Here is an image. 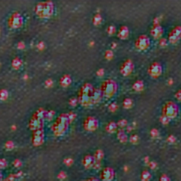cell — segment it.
Masks as SVG:
<instances>
[{
    "mask_svg": "<svg viewBox=\"0 0 181 181\" xmlns=\"http://www.w3.org/2000/svg\"><path fill=\"white\" fill-rule=\"evenodd\" d=\"M117 89H118L117 83L112 79H107L102 86L101 93L106 97H111L112 96L115 95Z\"/></svg>",
    "mask_w": 181,
    "mask_h": 181,
    "instance_id": "4",
    "label": "cell"
},
{
    "mask_svg": "<svg viewBox=\"0 0 181 181\" xmlns=\"http://www.w3.org/2000/svg\"><path fill=\"white\" fill-rule=\"evenodd\" d=\"M43 137H44V135H43V130L39 129L35 131L34 136H33V143H34L35 145H36V146H37V145H40V144L43 143Z\"/></svg>",
    "mask_w": 181,
    "mask_h": 181,
    "instance_id": "13",
    "label": "cell"
},
{
    "mask_svg": "<svg viewBox=\"0 0 181 181\" xmlns=\"http://www.w3.org/2000/svg\"><path fill=\"white\" fill-rule=\"evenodd\" d=\"M105 57L110 59V58H111L113 57V53H112L111 51H107V52H105Z\"/></svg>",
    "mask_w": 181,
    "mask_h": 181,
    "instance_id": "34",
    "label": "cell"
},
{
    "mask_svg": "<svg viewBox=\"0 0 181 181\" xmlns=\"http://www.w3.org/2000/svg\"><path fill=\"white\" fill-rule=\"evenodd\" d=\"M127 125V121L126 119H121V120H119V122L118 123V126L119 127H121V128L126 127Z\"/></svg>",
    "mask_w": 181,
    "mask_h": 181,
    "instance_id": "29",
    "label": "cell"
},
{
    "mask_svg": "<svg viewBox=\"0 0 181 181\" xmlns=\"http://www.w3.org/2000/svg\"><path fill=\"white\" fill-rule=\"evenodd\" d=\"M70 104H71L72 106H75V105L77 104V99H76V98H72V99L70 100Z\"/></svg>",
    "mask_w": 181,
    "mask_h": 181,
    "instance_id": "38",
    "label": "cell"
},
{
    "mask_svg": "<svg viewBox=\"0 0 181 181\" xmlns=\"http://www.w3.org/2000/svg\"><path fill=\"white\" fill-rule=\"evenodd\" d=\"M114 176L115 173L111 168H105L101 172V180L103 181H111Z\"/></svg>",
    "mask_w": 181,
    "mask_h": 181,
    "instance_id": "12",
    "label": "cell"
},
{
    "mask_svg": "<svg viewBox=\"0 0 181 181\" xmlns=\"http://www.w3.org/2000/svg\"><path fill=\"white\" fill-rule=\"evenodd\" d=\"M8 97V92L6 90H1L0 91V99L1 100H5Z\"/></svg>",
    "mask_w": 181,
    "mask_h": 181,
    "instance_id": "28",
    "label": "cell"
},
{
    "mask_svg": "<svg viewBox=\"0 0 181 181\" xmlns=\"http://www.w3.org/2000/svg\"><path fill=\"white\" fill-rule=\"evenodd\" d=\"M161 119V122L162 123H163V124H168L169 123V121H170V118H168L167 117H165V116H162V118H160Z\"/></svg>",
    "mask_w": 181,
    "mask_h": 181,
    "instance_id": "32",
    "label": "cell"
},
{
    "mask_svg": "<svg viewBox=\"0 0 181 181\" xmlns=\"http://www.w3.org/2000/svg\"><path fill=\"white\" fill-rule=\"evenodd\" d=\"M69 123H70V121H69L68 115H66V114L60 115L57 118L56 124H54V126H53V131L56 133V135L63 134L67 129Z\"/></svg>",
    "mask_w": 181,
    "mask_h": 181,
    "instance_id": "2",
    "label": "cell"
},
{
    "mask_svg": "<svg viewBox=\"0 0 181 181\" xmlns=\"http://www.w3.org/2000/svg\"><path fill=\"white\" fill-rule=\"evenodd\" d=\"M104 71L103 70V69H100L99 71H97V75H99V76H102L103 74H104Z\"/></svg>",
    "mask_w": 181,
    "mask_h": 181,
    "instance_id": "45",
    "label": "cell"
},
{
    "mask_svg": "<svg viewBox=\"0 0 181 181\" xmlns=\"http://www.w3.org/2000/svg\"><path fill=\"white\" fill-rule=\"evenodd\" d=\"M72 82V79L69 75H64L60 79V85L63 87H67L71 84Z\"/></svg>",
    "mask_w": 181,
    "mask_h": 181,
    "instance_id": "18",
    "label": "cell"
},
{
    "mask_svg": "<svg viewBox=\"0 0 181 181\" xmlns=\"http://www.w3.org/2000/svg\"><path fill=\"white\" fill-rule=\"evenodd\" d=\"M130 141L132 143H137L139 141V137L137 134H132L131 137H130Z\"/></svg>",
    "mask_w": 181,
    "mask_h": 181,
    "instance_id": "30",
    "label": "cell"
},
{
    "mask_svg": "<svg viewBox=\"0 0 181 181\" xmlns=\"http://www.w3.org/2000/svg\"><path fill=\"white\" fill-rule=\"evenodd\" d=\"M38 48H39V49H43V43H39V44H38Z\"/></svg>",
    "mask_w": 181,
    "mask_h": 181,
    "instance_id": "48",
    "label": "cell"
},
{
    "mask_svg": "<svg viewBox=\"0 0 181 181\" xmlns=\"http://www.w3.org/2000/svg\"><path fill=\"white\" fill-rule=\"evenodd\" d=\"M18 47L20 48V49H22V48H24V44H23V43L22 42H21L19 44H18Z\"/></svg>",
    "mask_w": 181,
    "mask_h": 181,
    "instance_id": "47",
    "label": "cell"
},
{
    "mask_svg": "<svg viewBox=\"0 0 181 181\" xmlns=\"http://www.w3.org/2000/svg\"><path fill=\"white\" fill-rule=\"evenodd\" d=\"M117 128H118V125H117L115 122H110V123L106 126V131H107L108 132H110V133L116 132Z\"/></svg>",
    "mask_w": 181,
    "mask_h": 181,
    "instance_id": "20",
    "label": "cell"
},
{
    "mask_svg": "<svg viewBox=\"0 0 181 181\" xmlns=\"http://www.w3.org/2000/svg\"><path fill=\"white\" fill-rule=\"evenodd\" d=\"M118 37L121 38V39H126L128 37V35H129V30H128V27L127 26H122L119 31H118Z\"/></svg>",
    "mask_w": 181,
    "mask_h": 181,
    "instance_id": "17",
    "label": "cell"
},
{
    "mask_svg": "<svg viewBox=\"0 0 181 181\" xmlns=\"http://www.w3.org/2000/svg\"><path fill=\"white\" fill-rule=\"evenodd\" d=\"M52 83H53V82H52V79H49L48 80H46V84H47V86H49V87H51V86H52Z\"/></svg>",
    "mask_w": 181,
    "mask_h": 181,
    "instance_id": "46",
    "label": "cell"
},
{
    "mask_svg": "<svg viewBox=\"0 0 181 181\" xmlns=\"http://www.w3.org/2000/svg\"><path fill=\"white\" fill-rule=\"evenodd\" d=\"M150 45V41L149 38L147 35H141L135 42V46L137 49L141 50V51H144L147 50Z\"/></svg>",
    "mask_w": 181,
    "mask_h": 181,
    "instance_id": "6",
    "label": "cell"
},
{
    "mask_svg": "<svg viewBox=\"0 0 181 181\" xmlns=\"http://www.w3.org/2000/svg\"><path fill=\"white\" fill-rule=\"evenodd\" d=\"M179 112H180L179 106L174 102H168L163 108V116L167 117L168 118H173L177 117Z\"/></svg>",
    "mask_w": 181,
    "mask_h": 181,
    "instance_id": "5",
    "label": "cell"
},
{
    "mask_svg": "<svg viewBox=\"0 0 181 181\" xmlns=\"http://www.w3.org/2000/svg\"><path fill=\"white\" fill-rule=\"evenodd\" d=\"M102 21H103V18H102V16H101L99 13L96 14L95 17H94V19H93V21H94V24H95V25H99V24H101Z\"/></svg>",
    "mask_w": 181,
    "mask_h": 181,
    "instance_id": "25",
    "label": "cell"
},
{
    "mask_svg": "<svg viewBox=\"0 0 181 181\" xmlns=\"http://www.w3.org/2000/svg\"><path fill=\"white\" fill-rule=\"evenodd\" d=\"M2 179H3V177H2V173L0 172V181H2Z\"/></svg>",
    "mask_w": 181,
    "mask_h": 181,
    "instance_id": "50",
    "label": "cell"
},
{
    "mask_svg": "<svg viewBox=\"0 0 181 181\" xmlns=\"http://www.w3.org/2000/svg\"><path fill=\"white\" fill-rule=\"evenodd\" d=\"M35 13L43 18H48L53 13V4L51 2L40 3L36 5Z\"/></svg>",
    "mask_w": 181,
    "mask_h": 181,
    "instance_id": "3",
    "label": "cell"
},
{
    "mask_svg": "<svg viewBox=\"0 0 181 181\" xmlns=\"http://www.w3.org/2000/svg\"><path fill=\"white\" fill-rule=\"evenodd\" d=\"M118 139L121 142H126V141H127V137L126 132H125L123 130H120V131L118 132Z\"/></svg>",
    "mask_w": 181,
    "mask_h": 181,
    "instance_id": "22",
    "label": "cell"
},
{
    "mask_svg": "<svg viewBox=\"0 0 181 181\" xmlns=\"http://www.w3.org/2000/svg\"><path fill=\"white\" fill-rule=\"evenodd\" d=\"M160 44H161L162 46H163V45L165 46V45H166V40H165V39H162V40L160 41Z\"/></svg>",
    "mask_w": 181,
    "mask_h": 181,
    "instance_id": "44",
    "label": "cell"
},
{
    "mask_svg": "<svg viewBox=\"0 0 181 181\" xmlns=\"http://www.w3.org/2000/svg\"><path fill=\"white\" fill-rule=\"evenodd\" d=\"M117 109H118V106H117V104H112L110 105V110H111V111H115Z\"/></svg>",
    "mask_w": 181,
    "mask_h": 181,
    "instance_id": "36",
    "label": "cell"
},
{
    "mask_svg": "<svg viewBox=\"0 0 181 181\" xmlns=\"http://www.w3.org/2000/svg\"><path fill=\"white\" fill-rule=\"evenodd\" d=\"M6 165H7V163L4 159H0V169L6 167Z\"/></svg>",
    "mask_w": 181,
    "mask_h": 181,
    "instance_id": "33",
    "label": "cell"
},
{
    "mask_svg": "<svg viewBox=\"0 0 181 181\" xmlns=\"http://www.w3.org/2000/svg\"><path fill=\"white\" fill-rule=\"evenodd\" d=\"M115 32H116V28L114 26H110L108 27V33L110 35H113V34H115Z\"/></svg>",
    "mask_w": 181,
    "mask_h": 181,
    "instance_id": "31",
    "label": "cell"
},
{
    "mask_svg": "<svg viewBox=\"0 0 181 181\" xmlns=\"http://www.w3.org/2000/svg\"><path fill=\"white\" fill-rule=\"evenodd\" d=\"M151 179V174L149 171H144L141 173V180L142 181H149Z\"/></svg>",
    "mask_w": 181,
    "mask_h": 181,
    "instance_id": "24",
    "label": "cell"
},
{
    "mask_svg": "<svg viewBox=\"0 0 181 181\" xmlns=\"http://www.w3.org/2000/svg\"><path fill=\"white\" fill-rule=\"evenodd\" d=\"M103 157H104V153H103V151H102V150H97V151L96 152V155H95V156H94V158H95V159H96L97 161L101 160Z\"/></svg>",
    "mask_w": 181,
    "mask_h": 181,
    "instance_id": "27",
    "label": "cell"
},
{
    "mask_svg": "<svg viewBox=\"0 0 181 181\" xmlns=\"http://www.w3.org/2000/svg\"><path fill=\"white\" fill-rule=\"evenodd\" d=\"M144 88V84L141 80H137L134 82L133 86H132V88L135 90V91H141Z\"/></svg>",
    "mask_w": 181,
    "mask_h": 181,
    "instance_id": "21",
    "label": "cell"
},
{
    "mask_svg": "<svg viewBox=\"0 0 181 181\" xmlns=\"http://www.w3.org/2000/svg\"><path fill=\"white\" fill-rule=\"evenodd\" d=\"M65 163L67 165H70V164H72V163H73V159H72V158H67V159L65 160Z\"/></svg>",
    "mask_w": 181,
    "mask_h": 181,
    "instance_id": "42",
    "label": "cell"
},
{
    "mask_svg": "<svg viewBox=\"0 0 181 181\" xmlns=\"http://www.w3.org/2000/svg\"><path fill=\"white\" fill-rule=\"evenodd\" d=\"M13 164H14V166H15V167H20V166L21 165V162L20 160H18V159H17V160H15V161H14Z\"/></svg>",
    "mask_w": 181,
    "mask_h": 181,
    "instance_id": "39",
    "label": "cell"
},
{
    "mask_svg": "<svg viewBox=\"0 0 181 181\" xmlns=\"http://www.w3.org/2000/svg\"><path fill=\"white\" fill-rule=\"evenodd\" d=\"M12 65H13V68L18 69V68H20V67L21 66V65H22V61H21L19 57H15V58L13 60Z\"/></svg>",
    "mask_w": 181,
    "mask_h": 181,
    "instance_id": "23",
    "label": "cell"
},
{
    "mask_svg": "<svg viewBox=\"0 0 181 181\" xmlns=\"http://www.w3.org/2000/svg\"><path fill=\"white\" fill-rule=\"evenodd\" d=\"M102 96H103V95H102L101 91L94 89L93 96H92V101H93V103H97V102H99V101L101 100V98H102Z\"/></svg>",
    "mask_w": 181,
    "mask_h": 181,
    "instance_id": "19",
    "label": "cell"
},
{
    "mask_svg": "<svg viewBox=\"0 0 181 181\" xmlns=\"http://www.w3.org/2000/svg\"><path fill=\"white\" fill-rule=\"evenodd\" d=\"M181 39V26L174 27L169 35V42L171 43H177Z\"/></svg>",
    "mask_w": 181,
    "mask_h": 181,
    "instance_id": "9",
    "label": "cell"
},
{
    "mask_svg": "<svg viewBox=\"0 0 181 181\" xmlns=\"http://www.w3.org/2000/svg\"><path fill=\"white\" fill-rule=\"evenodd\" d=\"M58 178H59V179H62V180L65 179V173L64 171L60 172V174L58 175Z\"/></svg>",
    "mask_w": 181,
    "mask_h": 181,
    "instance_id": "43",
    "label": "cell"
},
{
    "mask_svg": "<svg viewBox=\"0 0 181 181\" xmlns=\"http://www.w3.org/2000/svg\"><path fill=\"white\" fill-rule=\"evenodd\" d=\"M23 24V18L20 13H14L12 15L9 21V26L13 28H18L22 26Z\"/></svg>",
    "mask_w": 181,
    "mask_h": 181,
    "instance_id": "7",
    "label": "cell"
},
{
    "mask_svg": "<svg viewBox=\"0 0 181 181\" xmlns=\"http://www.w3.org/2000/svg\"><path fill=\"white\" fill-rule=\"evenodd\" d=\"M29 127H30L31 129H34L35 131L41 129L42 127H43V119H38V118H34L30 121Z\"/></svg>",
    "mask_w": 181,
    "mask_h": 181,
    "instance_id": "14",
    "label": "cell"
},
{
    "mask_svg": "<svg viewBox=\"0 0 181 181\" xmlns=\"http://www.w3.org/2000/svg\"><path fill=\"white\" fill-rule=\"evenodd\" d=\"M151 135L153 136V137H156V136H158V131L156 129H153L152 131H151Z\"/></svg>",
    "mask_w": 181,
    "mask_h": 181,
    "instance_id": "41",
    "label": "cell"
},
{
    "mask_svg": "<svg viewBox=\"0 0 181 181\" xmlns=\"http://www.w3.org/2000/svg\"><path fill=\"white\" fill-rule=\"evenodd\" d=\"M132 70H133V64L129 59L125 61L120 67V72L123 75H129L132 72Z\"/></svg>",
    "mask_w": 181,
    "mask_h": 181,
    "instance_id": "10",
    "label": "cell"
},
{
    "mask_svg": "<svg viewBox=\"0 0 181 181\" xmlns=\"http://www.w3.org/2000/svg\"><path fill=\"white\" fill-rule=\"evenodd\" d=\"M155 163H151V168H155Z\"/></svg>",
    "mask_w": 181,
    "mask_h": 181,
    "instance_id": "49",
    "label": "cell"
},
{
    "mask_svg": "<svg viewBox=\"0 0 181 181\" xmlns=\"http://www.w3.org/2000/svg\"><path fill=\"white\" fill-rule=\"evenodd\" d=\"M83 164H84V166L87 168V169H88V168H91V167H93L94 166V163H95V158H94V156H92V155H86L85 157H84V159H83Z\"/></svg>",
    "mask_w": 181,
    "mask_h": 181,
    "instance_id": "16",
    "label": "cell"
},
{
    "mask_svg": "<svg viewBox=\"0 0 181 181\" xmlns=\"http://www.w3.org/2000/svg\"><path fill=\"white\" fill-rule=\"evenodd\" d=\"M162 70H163L162 65H161L159 63H153V64L150 65L149 69V74H150L152 77L156 78L161 75Z\"/></svg>",
    "mask_w": 181,
    "mask_h": 181,
    "instance_id": "11",
    "label": "cell"
},
{
    "mask_svg": "<svg viewBox=\"0 0 181 181\" xmlns=\"http://www.w3.org/2000/svg\"><path fill=\"white\" fill-rule=\"evenodd\" d=\"M175 96H176V98H177L179 101H181V89L180 90H179V91L176 93Z\"/></svg>",
    "mask_w": 181,
    "mask_h": 181,
    "instance_id": "40",
    "label": "cell"
},
{
    "mask_svg": "<svg viewBox=\"0 0 181 181\" xmlns=\"http://www.w3.org/2000/svg\"><path fill=\"white\" fill-rule=\"evenodd\" d=\"M5 147H6L7 149H12L13 148V141H8V142L5 144Z\"/></svg>",
    "mask_w": 181,
    "mask_h": 181,
    "instance_id": "35",
    "label": "cell"
},
{
    "mask_svg": "<svg viewBox=\"0 0 181 181\" xmlns=\"http://www.w3.org/2000/svg\"><path fill=\"white\" fill-rule=\"evenodd\" d=\"M123 105H124V107H125V108L129 109V108L132 107V101L130 98H127V99H125V100H124V102H123Z\"/></svg>",
    "mask_w": 181,
    "mask_h": 181,
    "instance_id": "26",
    "label": "cell"
},
{
    "mask_svg": "<svg viewBox=\"0 0 181 181\" xmlns=\"http://www.w3.org/2000/svg\"><path fill=\"white\" fill-rule=\"evenodd\" d=\"M84 128L88 131H94L98 127V121L94 117H88L84 121Z\"/></svg>",
    "mask_w": 181,
    "mask_h": 181,
    "instance_id": "8",
    "label": "cell"
},
{
    "mask_svg": "<svg viewBox=\"0 0 181 181\" xmlns=\"http://www.w3.org/2000/svg\"><path fill=\"white\" fill-rule=\"evenodd\" d=\"M151 35L155 38H159L161 37V35L163 34V28L160 25H155V26L152 27L151 31Z\"/></svg>",
    "mask_w": 181,
    "mask_h": 181,
    "instance_id": "15",
    "label": "cell"
},
{
    "mask_svg": "<svg viewBox=\"0 0 181 181\" xmlns=\"http://www.w3.org/2000/svg\"><path fill=\"white\" fill-rule=\"evenodd\" d=\"M159 181H171L170 178L166 175H163L161 178H160V180Z\"/></svg>",
    "mask_w": 181,
    "mask_h": 181,
    "instance_id": "37",
    "label": "cell"
},
{
    "mask_svg": "<svg viewBox=\"0 0 181 181\" xmlns=\"http://www.w3.org/2000/svg\"><path fill=\"white\" fill-rule=\"evenodd\" d=\"M93 92L94 88L91 84H85L83 87L80 88V91L79 93V101L82 105L88 106L89 104H93L92 101V96H93Z\"/></svg>",
    "mask_w": 181,
    "mask_h": 181,
    "instance_id": "1",
    "label": "cell"
}]
</instances>
